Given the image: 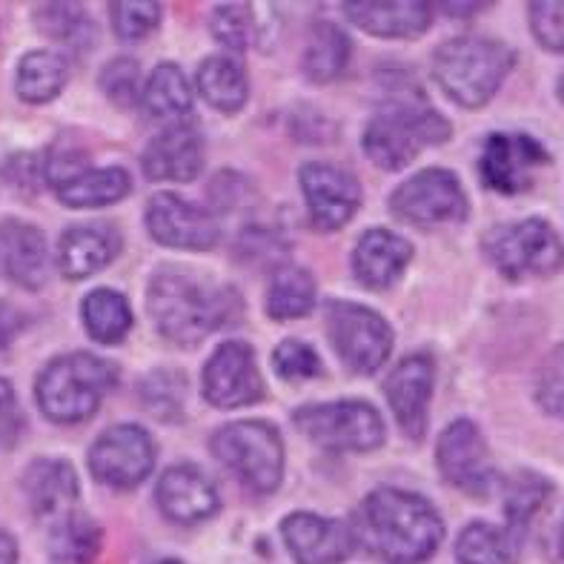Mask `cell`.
<instances>
[{"mask_svg": "<svg viewBox=\"0 0 564 564\" xmlns=\"http://www.w3.org/2000/svg\"><path fill=\"white\" fill-rule=\"evenodd\" d=\"M352 539L387 564H422L438 551L444 524L427 499L381 487L356 510Z\"/></svg>", "mask_w": 564, "mask_h": 564, "instance_id": "obj_1", "label": "cell"}, {"mask_svg": "<svg viewBox=\"0 0 564 564\" xmlns=\"http://www.w3.org/2000/svg\"><path fill=\"white\" fill-rule=\"evenodd\" d=\"M23 494L37 519H66L78 505L80 487L72 465L61 458H37L23 473Z\"/></svg>", "mask_w": 564, "mask_h": 564, "instance_id": "obj_22", "label": "cell"}, {"mask_svg": "<svg viewBox=\"0 0 564 564\" xmlns=\"http://www.w3.org/2000/svg\"><path fill=\"white\" fill-rule=\"evenodd\" d=\"M100 89L118 104L132 107L141 98V66L132 57H115L100 72Z\"/></svg>", "mask_w": 564, "mask_h": 564, "instance_id": "obj_40", "label": "cell"}, {"mask_svg": "<svg viewBox=\"0 0 564 564\" xmlns=\"http://www.w3.org/2000/svg\"><path fill=\"white\" fill-rule=\"evenodd\" d=\"M562 553H564V524H562Z\"/></svg>", "mask_w": 564, "mask_h": 564, "instance_id": "obj_48", "label": "cell"}, {"mask_svg": "<svg viewBox=\"0 0 564 564\" xmlns=\"http://www.w3.org/2000/svg\"><path fill=\"white\" fill-rule=\"evenodd\" d=\"M413 247L390 229H367L352 252L356 279L370 290H387L408 270Z\"/></svg>", "mask_w": 564, "mask_h": 564, "instance_id": "obj_24", "label": "cell"}, {"mask_svg": "<svg viewBox=\"0 0 564 564\" xmlns=\"http://www.w3.org/2000/svg\"><path fill=\"white\" fill-rule=\"evenodd\" d=\"M0 564H18V544L7 530H0Z\"/></svg>", "mask_w": 564, "mask_h": 564, "instance_id": "obj_45", "label": "cell"}, {"mask_svg": "<svg viewBox=\"0 0 564 564\" xmlns=\"http://www.w3.org/2000/svg\"><path fill=\"white\" fill-rule=\"evenodd\" d=\"M50 551L61 564H89L100 551V528L86 516H66L52 528Z\"/></svg>", "mask_w": 564, "mask_h": 564, "instance_id": "obj_34", "label": "cell"}, {"mask_svg": "<svg viewBox=\"0 0 564 564\" xmlns=\"http://www.w3.org/2000/svg\"><path fill=\"white\" fill-rule=\"evenodd\" d=\"M344 14L376 37L424 35L433 21V9L424 0H393V3H347Z\"/></svg>", "mask_w": 564, "mask_h": 564, "instance_id": "obj_25", "label": "cell"}, {"mask_svg": "<svg viewBox=\"0 0 564 564\" xmlns=\"http://www.w3.org/2000/svg\"><path fill=\"white\" fill-rule=\"evenodd\" d=\"M539 404L547 413L564 419V344L547 356L542 372H539Z\"/></svg>", "mask_w": 564, "mask_h": 564, "instance_id": "obj_43", "label": "cell"}, {"mask_svg": "<svg viewBox=\"0 0 564 564\" xmlns=\"http://www.w3.org/2000/svg\"><path fill=\"white\" fill-rule=\"evenodd\" d=\"M551 155L533 135L522 132H496L481 150L479 172L490 189L501 195L524 193L533 186V175L547 166Z\"/></svg>", "mask_w": 564, "mask_h": 564, "instance_id": "obj_12", "label": "cell"}, {"mask_svg": "<svg viewBox=\"0 0 564 564\" xmlns=\"http://www.w3.org/2000/svg\"><path fill=\"white\" fill-rule=\"evenodd\" d=\"M121 252V232L112 224L72 227L57 243V267L66 279L80 281L112 264Z\"/></svg>", "mask_w": 564, "mask_h": 564, "instance_id": "obj_23", "label": "cell"}, {"mask_svg": "<svg viewBox=\"0 0 564 564\" xmlns=\"http://www.w3.org/2000/svg\"><path fill=\"white\" fill-rule=\"evenodd\" d=\"M158 333L181 347H193L232 324L238 315V295L229 286L198 279L193 272L164 267L150 281L147 299Z\"/></svg>", "mask_w": 564, "mask_h": 564, "instance_id": "obj_2", "label": "cell"}, {"mask_svg": "<svg viewBox=\"0 0 564 564\" xmlns=\"http://www.w3.org/2000/svg\"><path fill=\"white\" fill-rule=\"evenodd\" d=\"M155 499L161 513L175 524H198L221 508L215 485L193 465L170 467L158 481Z\"/></svg>", "mask_w": 564, "mask_h": 564, "instance_id": "obj_19", "label": "cell"}, {"mask_svg": "<svg viewBox=\"0 0 564 564\" xmlns=\"http://www.w3.org/2000/svg\"><path fill=\"white\" fill-rule=\"evenodd\" d=\"M530 29L544 50L564 52V0L530 3Z\"/></svg>", "mask_w": 564, "mask_h": 564, "instance_id": "obj_42", "label": "cell"}, {"mask_svg": "<svg viewBox=\"0 0 564 564\" xmlns=\"http://www.w3.org/2000/svg\"><path fill=\"white\" fill-rule=\"evenodd\" d=\"M551 496V485L536 476V473H519L508 485V499H505V513H508L510 533L522 539L533 516L544 508V501Z\"/></svg>", "mask_w": 564, "mask_h": 564, "instance_id": "obj_35", "label": "cell"}, {"mask_svg": "<svg viewBox=\"0 0 564 564\" xmlns=\"http://www.w3.org/2000/svg\"><path fill=\"white\" fill-rule=\"evenodd\" d=\"M516 64L508 43L481 35L444 41L433 55V78L456 104L467 109L485 107Z\"/></svg>", "mask_w": 564, "mask_h": 564, "instance_id": "obj_3", "label": "cell"}, {"mask_svg": "<svg viewBox=\"0 0 564 564\" xmlns=\"http://www.w3.org/2000/svg\"><path fill=\"white\" fill-rule=\"evenodd\" d=\"M281 533L299 564H344L356 547L347 524L313 513H293L284 519Z\"/></svg>", "mask_w": 564, "mask_h": 564, "instance_id": "obj_18", "label": "cell"}, {"mask_svg": "<svg viewBox=\"0 0 564 564\" xmlns=\"http://www.w3.org/2000/svg\"><path fill=\"white\" fill-rule=\"evenodd\" d=\"M23 436V413L12 384L0 379V451H12Z\"/></svg>", "mask_w": 564, "mask_h": 564, "instance_id": "obj_44", "label": "cell"}, {"mask_svg": "<svg viewBox=\"0 0 564 564\" xmlns=\"http://www.w3.org/2000/svg\"><path fill=\"white\" fill-rule=\"evenodd\" d=\"M213 456L227 467L250 494H275L284 479V442L267 422L224 424L213 436Z\"/></svg>", "mask_w": 564, "mask_h": 564, "instance_id": "obj_6", "label": "cell"}, {"mask_svg": "<svg viewBox=\"0 0 564 564\" xmlns=\"http://www.w3.org/2000/svg\"><path fill=\"white\" fill-rule=\"evenodd\" d=\"M433 376H436L433 358L419 352V356H408L399 367H393V372L384 381V393L395 415V424L413 442H419L427 430Z\"/></svg>", "mask_w": 564, "mask_h": 564, "instance_id": "obj_17", "label": "cell"}, {"mask_svg": "<svg viewBox=\"0 0 564 564\" xmlns=\"http://www.w3.org/2000/svg\"><path fill=\"white\" fill-rule=\"evenodd\" d=\"M143 112L150 115L152 121L161 123H186L189 112H193V89L189 80L175 64H161L152 72L150 84L141 93Z\"/></svg>", "mask_w": 564, "mask_h": 564, "instance_id": "obj_26", "label": "cell"}, {"mask_svg": "<svg viewBox=\"0 0 564 564\" xmlns=\"http://www.w3.org/2000/svg\"><path fill=\"white\" fill-rule=\"evenodd\" d=\"M451 132V123L424 100H393L367 127L365 152L381 170H404L424 147L444 143Z\"/></svg>", "mask_w": 564, "mask_h": 564, "instance_id": "obj_5", "label": "cell"}, {"mask_svg": "<svg viewBox=\"0 0 564 564\" xmlns=\"http://www.w3.org/2000/svg\"><path fill=\"white\" fill-rule=\"evenodd\" d=\"M86 333L100 344H118L132 329V310L115 290H93L80 304Z\"/></svg>", "mask_w": 564, "mask_h": 564, "instance_id": "obj_32", "label": "cell"}, {"mask_svg": "<svg viewBox=\"0 0 564 564\" xmlns=\"http://www.w3.org/2000/svg\"><path fill=\"white\" fill-rule=\"evenodd\" d=\"M324 322L333 350L352 372L372 376L390 358L393 329L387 327L379 313L350 301H329Z\"/></svg>", "mask_w": 564, "mask_h": 564, "instance_id": "obj_9", "label": "cell"}, {"mask_svg": "<svg viewBox=\"0 0 564 564\" xmlns=\"http://www.w3.org/2000/svg\"><path fill=\"white\" fill-rule=\"evenodd\" d=\"M438 470L453 487L467 496H487L496 485V470L487 456L479 427L467 419L453 422L438 438Z\"/></svg>", "mask_w": 564, "mask_h": 564, "instance_id": "obj_14", "label": "cell"}, {"mask_svg": "<svg viewBox=\"0 0 564 564\" xmlns=\"http://www.w3.org/2000/svg\"><path fill=\"white\" fill-rule=\"evenodd\" d=\"M301 193L307 200L310 224L318 232H333L350 221L361 207V186L347 170L333 164L301 166Z\"/></svg>", "mask_w": 564, "mask_h": 564, "instance_id": "obj_15", "label": "cell"}, {"mask_svg": "<svg viewBox=\"0 0 564 564\" xmlns=\"http://www.w3.org/2000/svg\"><path fill=\"white\" fill-rule=\"evenodd\" d=\"M37 21H41L43 32H50L52 37L66 43H75V50H86L89 35H93V26H89V18L80 7H43L37 9Z\"/></svg>", "mask_w": 564, "mask_h": 564, "instance_id": "obj_37", "label": "cell"}, {"mask_svg": "<svg viewBox=\"0 0 564 564\" xmlns=\"http://www.w3.org/2000/svg\"><path fill=\"white\" fill-rule=\"evenodd\" d=\"M143 175L150 181H193L204 166V141L193 123L166 127L150 141L141 158Z\"/></svg>", "mask_w": 564, "mask_h": 564, "instance_id": "obj_20", "label": "cell"}, {"mask_svg": "<svg viewBox=\"0 0 564 564\" xmlns=\"http://www.w3.org/2000/svg\"><path fill=\"white\" fill-rule=\"evenodd\" d=\"M390 209L399 221L413 227L456 224L467 218V195L453 172L424 170L395 189Z\"/></svg>", "mask_w": 564, "mask_h": 564, "instance_id": "obj_11", "label": "cell"}, {"mask_svg": "<svg viewBox=\"0 0 564 564\" xmlns=\"http://www.w3.org/2000/svg\"><path fill=\"white\" fill-rule=\"evenodd\" d=\"M158 447L138 424H115L89 447V470L98 481L118 490H132L150 479Z\"/></svg>", "mask_w": 564, "mask_h": 564, "instance_id": "obj_10", "label": "cell"}, {"mask_svg": "<svg viewBox=\"0 0 564 564\" xmlns=\"http://www.w3.org/2000/svg\"><path fill=\"white\" fill-rule=\"evenodd\" d=\"M295 427L313 444L333 453L376 451L384 442V422L367 401H327L301 408Z\"/></svg>", "mask_w": 564, "mask_h": 564, "instance_id": "obj_8", "label": "cell"}, {"mask_svg": "<svg viewBox=\"0 0 564 564\" xmlns=\"http://www.w3.org/2000/svg\"><path fill=\"white\" fill-rule=\"evenodd\" d=\"M141 399L147 410H152L158 419H181V410H184V376H178V372H155L143 384Z\"/></svg>", "mask_w": 564, "mask_h": 564, "instance_id": "obj_38", "label": "cell"}, {"mask_svg": "<svg viewBox=\"0 0 564 564\" xmlns=\"http://www.w3.org/2000/svg\"><path fill=\"white\" fill-rule=\"evenodd\" d=\"M315 307V279L301 267L286 264L272 272L267 286V315L275 322L301 318Z\"/></svg>", "mask_w": 564, "mask_h": 564, "instance_id": "obj_30", "label": "cell"}, {"mask_svg": "<svg viewBox=\"0 0 564 564\" xmlns=\"http://www.w3.org/2000/svg\"><path fill=\"white\" fill-rule=\"evenodd\" d=\"M147 227L155 241L175 250H213L221 232L207 209L175 193H158L147 204Z\"/></svg>", "mask_w": 564, "mask_h": 564, "instance_id": "obj_16", "label": "cell"}, {"mask_svg": "<svg viewBox=\"0 0 564 564\" xmlns=\"http://www.w3.org/2000/svg\"><path fill=\"white\" fill-rule=\"evenodd\" d=\"M204 395L213 408L236 410L264 399V379L250 344L227 341L204 367Z\"/></svg>", "mask_w": 564, "mask_h": 564, "instance_id": "obj_13", "label": "cell"}, {"mask_svg": "<svg viewBox=\"0 0 564 564\" xmlns=\"http://www.w3.org/2000/svg\"><path fill=\"white\" fill-rule=\"evenodd\" d=\"M558 98L564 100V75H562V78H558Z\"/></svg>", "mask_w": 564, "mask_h": 564, "instance_id": "obj_47", "label": "cell"}, {"mask_svg": "<svg viewBox=\"0 0 564 564\" xmlns=\"http://www.w3.org/2000/svg\"><path fill=\"white\" fill-rule=\"evenodd\" d=\"M522 539L510 530L487 522H473L462 530L456 542V556L462 564H516Z\"/></svg>", "mask_w": 564, "mask_h": 564, "instance_id": "obj_31", "label": "cell"}, {"mask_svg": "<svg viewBox=\"0 0 564 564\" xmlns=\"http://www.w3.org/2000/svg\"><path fill=\"white\" fill-rule=\"evenodd\" d=\"M0 270L23 290H37L46 284L50 252L41 229L14 218L0 224Z\"/></svg>", "mask_w": 564, "mask_h": 564, "instance_id": "obj_21", "label": "cell"}, {"mask_svg": "<svg viewBox=\"0 0 564 564\" xmlns=\"http://www.w3.org/2000/svg\"><path fill=\"white\" fill-rule=\"evenodd\" d=\"M350 61V41L333 23H318L304 52V75L315 84L336 80Z\"/></svg>", "mask_w": 564, "mask_h": 564, "instance_id": "obj_33", "label": "cell"}, {"mask_svg": "<svg viewBox=\"0 0 564 564\" xmlns=\"http://www.w3.org/2000/svg\"><path fill=\"white\" fill-rule=\"evenodd\" d=\"M200 98L207 100L209 107L221 109V112H238L247 104L250 95V80L247 72L238 61L227 55H213L198 66L195 75Z\"/></svg>", "mask_w": 564, "mask_h": 564, "instance_id": "obj_28", "label": "cell"}, {"mask_svg": "<svg viewBox=\"0 0 564 564\" xmlns=\"http://www.w3.org/2000/svg\"><path fill=\"white\" fill-rule=\"evenodd\" d=\"M118 384V367L93 352H69L43 367L35 395L46 419L57 424L86 422Z\"/></svg>", "mask_w": 564, "mask_h": 564, "instance_id": "obj_4", "label": "cell"}, {"mask_svg": "<svg viewBox=\"0 0 564 564\" xmlns=\"http://www.w3.org/2000/svg\"><path fill=\"white\" fill-rule=\"evenodd\" d=\"M152 564H181L178 558H158V562H152Z\"/></svg>", "mask_w": 564, "mask_h": 564, "instance_id": "obj_46", "label": "cell"}, {"mask_svg": "<svg viewBox=\"0 0 564 564\" xmlns=\"http://www.w3.org/2000/svg\"><path fill=\"white\" fill-rule=\"evenodd\" d=\"M485 256L510 281L553 275L564 264V243L542 218L501 224L485 236Z\"/></svg>", "mask_w": 564, "mask_h": 564, "instance_id": "obj_7", "label": "cell"}, {"mask_svg": "<svg viewBox=\"0 0 564 564\" xmlns=\"http://www.w3.org/2000/svg\"><path fill=\"white\" fill-rule=\"evenodd\" d=\"M112 26L123 41H141L150 32H155L161 7L158 3H112Z\"/></svg>", "mask_w": 564, "mask_h": 564, "instance_id": "obj_41", "label": "cell"}, {"mask_svg": "<svg viewBox=\"0 0 564 564\" xmlns=\"http://www.w3.org/2000/svg\"><path fill=\"white\" fill-rule=\"evenodd\" d=\"M256 9L252 7H215L213 35L229 50H250L256 41Z\"/></svg>", "mask_w": 564, "mask_h": 564, "instance_id": "obj_36", "label": "cell"}, {"mask_svg": "<svg viewBox=\"0 0 564 564\" xmlns=\"http://www.w3.org/2000/svg\"><path fill=\"white\" fill-rule=\"evenodd\" d=\"M272 367L284 381H304L322 376V358L318 352L310 347V344L299 341V338H290V341H281L272 352Z\"/></svg>", "mask_w": 564, "mask_h": 564, "instance_id": "obj_39", "label": "cell"}, {"mask_svg": "<svg viewBox=\"0 0 564 564\" xmlns=\"http://www.w3.org/2000/svg\"><path fill=\"white\" fill-rule=\"evenodd\" d=\"M69 80V66L66 57L57 52H29L18 64V78H14V89L26 104H46L55 98Z\"/></svg>", "mask_w": 564, "mask_h": 564, "instance_id": "obj_29", "label": "cell"}, {"mask_svg": "<svg viewBox=\"0 0 564 564\" xmlns=\"http://www.w3.org/2000/svg\"><path fill=\"white\" fill-rule=\"evenodd\" d=\"M61 204L72 209H95L107 207L115 200L127 198L132 193V178L121 166H107V170H84L75 178L55 186Z\"/></svg>", "mask_w": 564, "mask_h": 564, "instance_id": "obj_27", "label": "cell"}]
</instances>
